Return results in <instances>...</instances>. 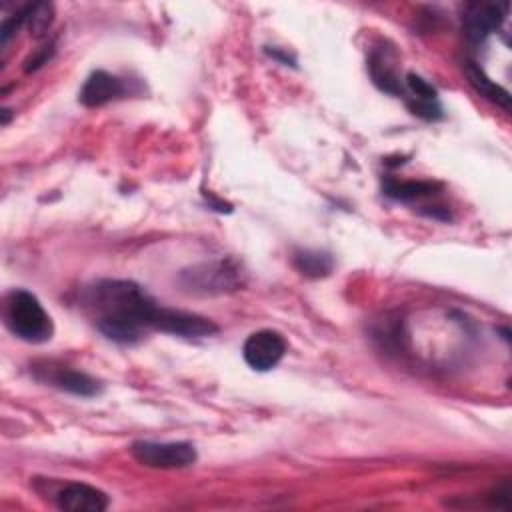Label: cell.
<instances>
[{
  "mask_svg": "<svg viewBox=\"0 0 512 512\" xmlns=\"http://www.w3.org/2000/svg\"><path fill=\"white\" fill-rule=\"evenodd\" d=\"M52 54H54V46H52V44L38 48L34 54H30V56L26 58V62H24V72H34V70H38L40 66H44V64L50 60Z\"/></svg>",
  "mask_w": 512,
  "mask_h": 512,
  "instance_id": "2e32d148",
  "label": "cell"
},
{
  "mask_svg": "<svg viewBox=\"0 0 512 512\" xmlns=\"http://www.w3.org/2000/svg\"><path fill=\"white\" fill-rule=\"evenodd\" d=\"M180 282L188 292L194 294H222L228 290H236L240 284L238 268L228 260L200 264L180 274Z\"/></svg>",
  "mask_w": 512,
  "mask_h": 512,
  "instance_id": "5b68a950",
  "label": "cell"
},
{
  "mask_svg": "<svg viewBox=\"0 0 512 512\" xmlns=\"http://www.w3.org/2000/svg\"><path fill=\"white\" fill-rule=\"evenodd\" d=\"M32 374L36 380L50 384L62 392L74 394V396H82V398H92L98 396L102 392V384L92 378L90 374L52 362V360H44V362H34L32 364Z\"/></svg>",
  "mask_w": 512,
  "mask_h": 512,
  "instance_id": "277c9868",
  "label": "cell"
},
{
  "mask_svg": "<svg viewBox=\"0 0 512 512\" xmlns=\"http://www.w3.org/2000/svg\"><path fill=\"white\" fill-rule=\"evenodd\" d=\"M368 72L372 82L386 94L392 96H404V84L396 74L394 64H390V58L382 50H374L368 58Z\"/></svg>",
  "mask_w": 512,
  "mask_h": 512,
  "instance_id": "8fae6325",
  "label": "cell"
},
{
  "mask_svg": "<svg viewBox=\"0 0 512 512\" xmlns=\"http://www.w3.org/2000/svg\"><path fill=\"white\" fill-rule=\"evenodd\" d=\"M130 452L140 464L160 470L188 468L196 462V448L190 442L138 440L130 446Z\"/></svg>",
  "mask_w": 512,
  "mask_h": 512,
  "instance_id": "3957f363",
  "label": "cell"
},
{
  "mask_svg": "<svg viewBox=\"0 0 512 512\" xmlns=\"http://www.w3.org/2000/svg\"><path fill=\"white\" fill-rule=\"evenodd\" d=\"M54 502L66 512H102L110 506V498L96 486L84 482H68L54 492Z\"/></svg>",
  "mask_w": 512,
  "mask_h": 512,
  "instance_id": "9c48e42d",
  "label": "cell"
},
{
  "mask_svg": "<svg viewBox=\"0 0 512 512\" xmlns=\"http://www.w3.org/2000/svg\"><path fill=\"white\" fill-rule=\"evenodd\" d=\"M158 330L164 334L180 336V338H204L218 332V326L198 314L176 310V308H162Z\"/></svg>",
  "mask_w": 512,
  "mask_h": 512,
  "instance_id": "30bf717a",
  "label": "cell"
},
{
  "mask_svg": "<svg viewBox=\"0 0 512 512\" xmlns=\"http://www.w3.org/2000/svg\"><path fill=\"white\" fill-rule=\"evenodd\" d=\"M24 14H26V28L30 30L32 36L40 38L44 32H48L52 18H54V8L50 2H34V4H26L24 6Z\"/></svg>",
  "mask_w": 512,
  "mask_h": 512,
  "instance_id": "9a60e30c",
  "label": "cell"
},
{
  "mask_svg": "<svg viewBox=\"0 0 512 512\" xmlns=\"http://www.w3.org/2000/svg\"><path fill=\"white\" fill-rule=\"evenodd\" d=\"M94 326L112 342L134 344L146 330H158L162 308L132 280H98L84 292Z\"/></svg>",
  "mask_w": 512,
  "mask_h": 512,
  "instance_id": "6da1fadb",
  "label": "cell"
},
{
  "mask_svg": "<svg viewBox=\"0 0 512 512\" xmlns=\"http://www.w3.org/2000/svg\"><path fill=\"white\" fill-rule=\"evenodd\" d=\"M464 72H466L468 82L472 84V88H474L480 96H484L486 100H490V102L502 106L504 110H510V100H512V98H510V92L504 90L500 84H496L476 62L468 60V62L464 64Z\"/></svg>",
  "mask_w": 512,
  "mask_h": 512,
  "instance_id": "7c38bea8",
  "label": "cell"
},
{
  "mask_svg": "<svg viewBox=\"0 0 512 512\" xmlns=\"http://www.w3.org/2000/svg\"><path fill=\"white\" fill-rule=\"evenodd\" d=\"M4 324L28 344H44L54 334L50 314L32 292L22 288H14L4 296Z\"/></svg>",
  "mask_w": 512,
  "mask_h": 512,
  "instance_id": "7a4b0ae2",
  "label": "cell"
},
{
  "mask_svg": "<svg viewBox=\"0 0 512 512\" xmlns=\"http://www.w3.org/2000/svg\"><path fill=\"white\" fill-rule=\"evenodd\" d=\"M436 190H440V184L428 182V180H418V182L416 180H408V182L386 180L384 182V194L394 200H402V202L432 196V194H436Z\"/></svg>",
  "mask_w": 512,
  "mask_h": 512,
  "instance_id": "5bb4252c",
  "label": "cell"
},
{
  "mask_svg": "<svg viewBox=\"0 0 512 512\" xmlns=\"http://www.w3.org/2000/svg\"><path fill=\"white\" fill-rule=\"evenodd\" d=\"M508 14V2H470L462 14V30L470 42H484Z\"/></svg>",
  "mask_w": 512,
  "mask_h": 512,
  "instance_id": "52a82bcc",
  "label": "cell"
},
{
  "mask_svg": "<svg viewBox=\"0 0 512 512\" xmlns=\"http://www.w3.org/2000/svg\"><path fill=\"white\" fill-rule=\"evenodd\" d=\"M294 268L304 276V278H326L332 268H334V258L328 252L322 250H298L294 252Z\"/></svg>",
  "mask_w": 512,
  "mask_h": 512,
  "instance_id": "4fadbf2b",
  "label": "cell"
},
{
  "mask_svg": "<svg viewBox=\"0 0 512 512\" xmlns=\"http://www.w3.org/2000/svg\"><path fill=\"white\" fill-rule=\"evenodd\" d=\"M286 348H288V344L280 332L258 330L246 338V342L242 346V356L252 370L268 372L278 366V362L286 354Z\"/></svg>",
  "mask_w": 512,
  "mask_h": 512,
  "instance_id": "8992f818",
  "label": "cell"
},
{
  "mask_svg": "<svg viewBox=\"0 0 512 512\" xmlns=\"http://www.w3.org/2000/svg\"><path fill=\"white\" fill-rule=\"evenodd\" d=\"M130 94V86L124 78L106 70H94L80 88L78 100L88 108H98L108 102L120 100Z\"/></svg>",
  "mask_w": 512,
  "mask_h": 512,
  "instance_id": "ba28073f",
  "label": "cell"
}]
</instances>
